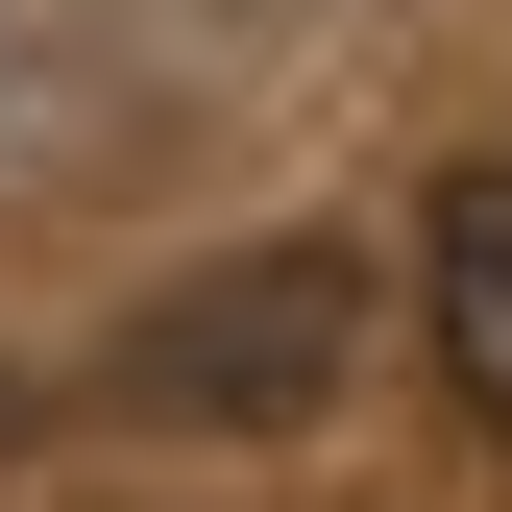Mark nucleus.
<instances>
[{
  "mask_svg": "<svg viewBox=\"0 0 512 512\" xmlns=\"http://www.w3.org/2000/svg\"><path fill=\"white\" fill-rule=\"evenodd\" d=\"M366 342V244H244L220 293H171L147 342H122V391H147L171 439H293L317 391H342Z\"/></svg>",
  "mask_w": 512,
  "mask_h": 512,
  "instance_id": "f257e3e1",
  "label": "nucleus"
},
{
  "mask_svg": "<svg viewBox=\"0 0 512 512\" xmlns=\"http://www.w3.org/2000/svg\"><path fill=\"white\" fill-rule=\"evenodd\" d=\"M415 317H439V391L512 439V171H464V196L415 220Z\"/></svg>",
  "mask_w": 512,
  "mask_h": 512,
  "instance_id": "f03ea898",
  "label": "nucleus"
}]
</instances>
